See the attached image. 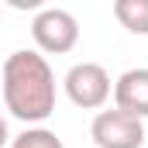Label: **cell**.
<instances>
[{
	"label": "cell",
	"instance_id": "cell-1",
	"mask_svg": "<svg viewBox=\"0 0 148 148\" xmlns=\"http://www.w3.org/2000/svg\"><path fill=\"white\" fill-rule=\"evenodd\" d=\"M0 90L7 110L28 127L45 124L55 114V73L38 48H17L7 55V62L0 66Z\"/></svg>",
	"mask_w": 148,
	"mask_h": 148
},
{
	"label": "cell",
	"instance_id": "cell-2",
	"mask_svg": "<svg viewBox=\"0 0 148 148\" xmlns=\"http://www.w3.org/2000/svg\"><path fill=\"white\" fill-rule=\"evenodd\" d=\"M31 38L38 52L45 55H66L79 41V21L62 7H41L31 21Z\"/></svg>",
	"mask_w": 148,
	"mask_h": 148
},
{
	"label": "cell",
	"instance_id": "cell-3",
	"mask_svg": "<svg viewBox=\"0 0 148 148\" xmlns=\"http://www.w3.org/2000/svg\"><path fill=\"white\" fill-rule=\"evenodd\" d=\"M62 86H66V97L73 100L76 107H83V110H100L114 93L110 73L100 62H76L73 69L66 73Z\"/></svg>",
	"mask_w": 148,
	"mask_h": 148
},
{
	"label": "cell",
	"instance_id": "cell-4",
	"mask_svg": "<svg viewBox=\"0 0 148 148\" xmlns=\"http://www.w3.org/2000/svg\"><path fill=\"white\" fill-rule=\"evenodd\" d=\"M90 138L97 148H141L145 145V121L124 110H100L90 124Z\"/></svg>",
	"mask_w": 148,
	"mask_h": 148
},
{
	"label": "cell",
	"instance_id": "cell-5",
	"mask_svg": "<svg viewBox=\"0 0 148 148\" xmlns=\"http://www.w3.org/2000/svg\"><path fill=\"white\" fill-rule=\"evenodd\" d=\"M114 107L138 121L148 117V69L138 66V69H127L114 79Z\"/></svg>",
	"mask_w": 148,
	"mask_h": 148
},
{
	"label": "cell",
	"instance_id": "cell-6",
	"mask_svg": "<svg viewBox=\"0 0 148 148\" xmlns=\"http://www.w3.org/2000/svg\"><path fill=\"white\" fill-rule=\"evenodd\" d=\"M114 17L131 35H148V0H114Z\"/></svg>",
	"mask_w": 148,
	"mask_h": 148
},
{
	"label": "cell",
	"instance_id": "cell-7",
	"mask_svg": "<svg viewBox=\"0 0 148 148\" xmlns=\"http://www.w3.org/2000/svg\"><path fill=\"white\" fill-rule=\"evenodd\" d=\"M10 148H66L62 145V138L55 134V131H48V127H24L14 141H10Z\"/></svg>",
	"mask_w": 148,
	"mask_h": 148
},
{
	"label": "cell",
	"instance_id": "cell-8",
	"mask_svg": "<svg viewBox=\"0 0 148 148\" xmlns=\"http://www.w3.org/2000/svg\"><path fill=\"white\" fill-rule=\"evenodd\" d=\"M7 141H10V134H7V121H3V117H0V148L7 145Z\"/></svg>",
	"mask_w": 148,
	"mask_h": 148
}]
</instances>
